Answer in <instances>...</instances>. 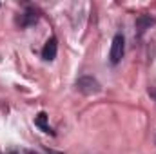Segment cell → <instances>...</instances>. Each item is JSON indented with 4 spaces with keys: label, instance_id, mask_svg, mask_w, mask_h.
Here are the masks:
<instances>
[{
    "label": "cell",
    "instance_id": "6",
    "mask_svg": "<svg viewBox=\"0 0 156 154\" xmlns=\"http://www.w3.org/2000/svg\"><path fill=\"white\" fill-rule=\"evenodd\" d=\"M35 125H37V127H40L44 132H51V134H53L51 127L47 125V114H45V113H40V114L35 118Z\"/></svg>",
    "mask_w": 156,
    "mask_h": 154
},
{
    "label": "cell",
    "instance_id": "5",
    "mask_svg": "<svg viewBox=\"0 0 156 154\" xmlns=\"http://www.w3.org/2000/svg\"><path fill=\"white\" fill-rule=\"evenodd\" d=\"M154 24V18H151V16H147V15H142V16H138L136 18V29H138V33H144L147 27H151Z\"/></svg>",
    "mask_w": 156,
    "mask_h": 154
},
{
    "label": "cell",
    "instance_id": "2",
    "mask_svg": "<svg viewBox=\"0 0 156 154\" xmlns=\"http://www.w3.org/2000/svg\"><path fill=\"white\" fill-rule=\"evenodd\" d=\"M76 89L82 94H96L100 93V83L98 80H94L93 76H82L76 80Z\"/></svg>",
    "mask_w": 156,
    "mask_h": 154
},
{
    "label": "cell",
    "instance_id": "1",
    "mask_svg": "<svg viewBox=\"0 0 156 154\" xmlns=\"http://www.w3.org/2000/svg\"><path fill=\"white\" fill-rule=\"evenodd\" d=\"M123 53H125V40H123V35H115V38L111 42V51H109V60L111 64L116 65L118 62L123 58Z\"/></svg>",
    "mask_w": 156,
    "mask_h": 154
},
{
    "label": "cell",
    "instance_id": "7",
    "mask_svg": "<svg viewBox=\"0 0 156 154\" xmlns=\"http://www.w3.org/2000/svg\"><path fill=\"white\" fill-rule=\"evenodd\" d=\"M7 154H20V152H16V151H11V152H7Z\"/></svg>",
    "mask_w": 156,
    "mask_h": 154
},
{
    "label": "cell",
    "instance_id": "4",
    "mask_svg": "<svg viewBox=\"0 0 156 154\" xmlns=\"http://www.w3.org/2000/svg\"><path fill=\"white\" fill-rule=\"evenodd\" d=\"M56 51H58V44H56V38L51 37V38L45 42L44 49H42V58L47 60V62H53L56 58Z\"/></svg>",
    "mask_w": 156,
    "mask_h": 154
},
{
    "label": "cell",
    "instance_id": "3",
    "mask_svg": "<svg viewBox=\"0 0 156 154\" xmlns=\"http://www.w3.org/2000/svg\"><path fill=\"white\" fill-rule=\"evenodd\" d=\"M38 18H40V15H38V9H35L33 5H27L26 7V11L20 15V26L22 27H29V26H33V24H37L38 22Z\"/></svg>",
    "mask_w": 156,
    "mask_h": 154
}]
</instances>
